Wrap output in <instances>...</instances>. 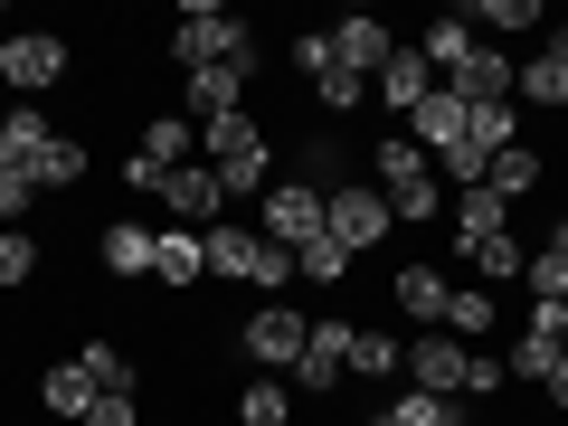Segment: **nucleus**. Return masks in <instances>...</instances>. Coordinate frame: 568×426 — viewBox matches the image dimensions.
I'll return each instance as SVG.
<instances>
[{
  "label": "nucleus",
  "mask_w": 568,
  "mask_h": 426,
  "mask_svg": "<svg viewBox=\"0 0 568 426\" xmlns=\"http://www.w3.org/2000/svg\"><path fill=\"white\" fill-rule=\"evenodd\" d=\"M200 246H209V275H246L265 294V304H284V284H294V256H284V246H265L256 227H200Z\"/></svg>",
  "instance_id": "obj_1"
},
{
  "label": "nucleus",
  "mask_w": 568,
  "mask_h": 426,
  "mask_svg": "<svg viewBox=\"0 0 568 426\" xmlns=\"http://www.w3.org/2000/svg\"><path fill=\"white\" fill-rule=\"evenodd\" d=\"M171 58H181V77H200V67H227V58H256V29H246L237 10H209V0H190L181 29H171Z\"/></svg>",
  "instance_id": "obj_2"
},
{
  "label": "nucleus",
  "mask_w": 568,
  "mask_h": 426,
  "mask_svg": "<svg viewBox=\"0 0 568 426\" xmlns=\"http://www.w3.org/2000/svg\"><path fill=\"white\" fill-rule=\"evenodd\" d=\"M304 342H313V313H294V304H256L237 323V351L265 369V379H284V369L304 361Z\"/></svg>",
  "instance_id": "obj_3"
},
{
  "label": "nucleus",
  "mask_w": 568,
  "mask_h": 426,
  "mask_svg": "<svg viewBox=\"0 0 568 426\" xmlns=\"http://www.w3.org/2000/svg\"><path fill=\"white\" fill-rule=\"evenodd\" d=\"M323 219H332V237H342L351 256H369V246L398 227V219H388V200H379V181H332L323 190Z\"/></svg>",
  "instance_id": "obj_4"
},
{
  "label": "nucleus",
  "mask_w": 568,
  "mask_h": 426,
  "mask_svg": "<svg viewBox=\"0 0 568 426\" xmlns=\"http://www.w3.org/2000/svg\"><path fill=\"white\" fill-rule=\"evenodd\" d=\"M323 227H332V219H323V190H313V181H275V190H265V227H256L265 246L294 256V246H313Z\"/></svg>",
  "instance_id": "obj_5"
},
{
  "label": "nucleus",
  "mask_w": 568,
  "mask_h": 426,
  "mask_svg": "<svg viewBox=\"0 0 568 426\" xmlns=\"http://www.w3.org/2000/svg\"><path fill=\"white\" fill-rule=\"evenodd\" d=\"M351 332H361V323H342V313H323V323H313V342H304V361L284 369V379L304 388V398H332V388L351 379Z\"/></svg>",
  "instance_id": "obj_6"
},
{
  "label": "nucleus",
  "mask_w": 568,
  "mask_h": 426,
  "mask_svg": "<svg viewBox=\"0 0 568 426\" xmlns=\"http://www.w3.org/2000/svg\"><path fill=\"white\" fill-rule=\"evenodd\" d=\"M58 77H67V39H48V29L0 39V85H10V95H48Z\"/></svg>",
  "instance_id": "obj_7"
},
{
  "label": "nucleus",
  "mask_w": 568,
  "mask_h": 426,
  "mask_svg": "<svg viewBox=\"0 0 568 426\" xmlns=\"http://www.w3.org/2000/svg\"><path fill=\"white\" fill-rule=\"evenodd\" d=\"M256 67H265V48H256V58H227V67H200V77H190V95H181V114H190V123L246 114V85H256Z\"/></svg>",
  "instance_id": "obj_8"
},
{
  "label": "nucleus",
  "mask_w": 568,
  "mask_h": 426,
  "mask_svg": "<svg viewBox=\"0 0 568 426\" xmlns=\"http://www.w3.org/2000/svg\"><path fill=\"white\" fill-rule=\"evenodd\" d=\"M398 58V29L388 20H369V10H351V20H332V67H351V77H379V67Z\"/></svg>",
  "instance_id": "obj_9"
},
{
  "label": "nucleus",
  "mask_w": 568,
  "mask_h": 426,
  "mask_svg": "<svg viewBox=\"0 0 568 426\" xmlns=\"http://www.w3.org/2000/svg\"><path fill=\"white\" fill-rule=\"evenodd\" d=\"M559 332H568V304H530V323L511 332V361H503V369H511V379H549V369L568 361Z\"/></svg>",
  "instance_id": "obj_10"
},
{
  "label": "nucleus",
  "mask_w": 568,
  "mask_h": 426,
  "mask_svg": "<svg viewBox=\"0 0 568 426\" xmlns=\"http://www.w3.org/2000/svg\"><path fill=\"white\" fill-rule=\"evenodd\" d=\"M465 342H446V332H417L407 342V388H426V398H465Z\"/></svg>",
  "instance_id": "obj_11"
},
{
  "label": "nucleus",
  "mask_w": 568,
  "mask_h": 426,
  "mask_svg": "<svg viewBox=\"0 0 568 426\" xmlns=\"http://www.w3.org/2000/svg\"><path fill=\"white\" fill-rule=\"evenodd\" d=\"M219 209H227V190H219V171H209V162H181L162 181V219L171 227H219Z\"/></svg>",
  "instance_id": "obj_12"
},
{
  "label": "nucleus",
  "mask_w": 568,
  "mask_h": 426,
  "mask_svg": "<svg viewBox=\"0 0 568 426\" xmlns=\"http://www.w3.org/2000/svg\"><path fill=\"white\" fill-rule=\"evenodd\" d=\"M369 95H379V104H388V114H417V104H426V95H436V67H426V58H417V48H407V39H398V58H388V67H379V77H369Z\"/></svg>",
  "instance_id": "obj_13"
},
{
  "label": "nucleus",
  "mask_w": 568,
  "mask_h": 426,
  "mask_svg": "<svg viewBox=\"0 0 568 426\" xmlns=\"http://www.w3.org/2000/svg\"><path fill=\"white\" fill-rule=\"evenodd\" d=\"M95 398H104V388L85 379V361H77V351L39 369V407H48V417H77V426H85V417H95Z\"/></svg>",
  "instance_id": "obj_14"
},
{
  "label": "nucleus",
  "mask_w": 568,
  "mask_h": 426,
  "mask_svg": "<svg viewBox=\"0 0 568 426\" xmlns=\"http://www.w3.org/2000/svg\"><path fill=\"white\" fill-rule=\"evenodd\" d=\"M407 142H417V152H455V142H465V95H455V85H436V95L407 114Z\"/></svg>",
  "instance_id": "obj_15"
},
{
  "label": "nucleus",
  "mask_w": 568,
  "mask_h": 426,
  "mask_svg": "<svg viewBox=\"0 0 568 426\" xmlns=\"http://www.w3.org/2000/svg\"><path fill=\"white\" fill-rule=\"evenodd\" d=\"M407 48H417V58L436 67V77H455V67H465V58H474V48H484V39H474V29H465V10H436V20H426V29H417V39H407Z\"/></svg>",
  "instance_id": "obj_16"
},
{
  "label": "nucleus",
  "mask_w": 568,
  "mask_h": 426,
  "mask_svg": "<svg viewBox=\"0 0 568 426\" xmlns=\"http://www.w3.org/2000/svg\"><path fill=\"white\" fill-rule=\"evenodd\" d=\"M20 181H29V190H77V181H85V142H77V133H48L39 152L20 162Z\"/></svg>",
  "instance_id": "obj_17"
},
{
  "label": "nucleus",
  "mask_w": 568,
  "mask_h": 426,
  "mask_svg": "<svg viewBox=\"0 0 568 426\" xmlns=\"http://www.w3.org/2000/svg\"><path fill=\"white\" fill-rule=\"evenodd\" d=\"M388 294H398V313H407V323H426V332L446 323V304H455V284L436 275V265H398V284H388Z\"/></svg>",
  "instance_id": "obj_18"
},
{
  "label": "nucleus",
  "mask_w": 568,
  "mask_h": 426,
  "mask_svg": "<svg viewBox=\"0 0 568 426\" xmlns=\"http://www.w3.org/2000/svg\"><path fill=\"white\" fill-rule=\"evenodd\" d=\"M133 152H142V162H162V171H181V162H200V123H190V114H152Z\"/></svg>",
  "instance_id": "obj_19"
},
{
  "label": "nucleus",
  "mask_w": 568,
  "mask_h": 426,
  "mask_svg": "<svg viewBox=\"0 0 568 426\" xmlns=\"http://www.w3.org/2000/svg\"><path fill=\"white\" fill-rule=\"evenodd\" d=\"M152 275H162V284H200V275H209L200 227H162V237H152Z\"/></svg>",
  "instance_id": "obj_20"
},
{
  "label": "nucleus",
  "mask_w": 568,
  "mask_h": 426,
  "mask_svg": "<svg viewBox=\"0 0 568 426\" xmlns=\"http://www.w3.org/2000/svg\"><path fill=\"white\" fill-rule=\"evenodd\" d=\"M511 95L521 104H568V58L559 48H530V58L511 67Z\"/></svg>",
  "instance_id": "obj_21"
},
{
  "label": "nucleus",
  "mask_w": 568,
  "mask_h": 426,
  "mask_svg": "<svg viewBox=\"0 0 568 426\" xmlns=\"http://www.w3.org/2000/svg\"><path fill=\"white\" fill-rule=\"evenodd\" d=\"M361 426H465V407H455V398H426V388H398V398L369 407Z\"/></svg>",
  "instance_id": "obj_22"
},
{
  "label": "nucleus",
  "mask_w": 568,
  "mask_h": 426,
  "mask_svg": "<svg viewBox=\"0 0 568 426\" xmlns=\"http://www.w3.org/2000/svg\"><path fill=\"white\" fill-rule=\"evenodd\" d=\"M152 237H162V227H142V219H114L104 227V275H152Z\"/></svg>",
  "instance_id": "obj_23"
},
{
  "label": "nucleus",
  "mask_w": 568,
  "mask_h": 426,
  "mask_svg": "<svg viewBox=\"0 0 568 426\" xmlns=\"http://www.w3.org/2000/svg\"><path fill=\"white\" fill-rule=\"evenodd\" d=\"M511 227V200H493V190H455V246H484Z\"/></svg>",
  "instance_id": "obj_24"
},
{
  "label": "nucleus",
  "mask_w": 568,
  "mask_h": 426,
  "mask_svg": "<svg viewBox=\"0 0 568 426\" xmlns=\"http://www.w3.org/2000/svg\"><path fill=\"white\" fill-rule=\"evenodd\" d=\"M484 190H493V200H511V209H521L530 190H540V152H530V142H511V152H493Z\"/></svg>",
  "instance_id": "obj_25"
},
{
  "label": "nucleus",
  "mask_w": 568,
  "mask_h": 426,
  "mask_svg": "<svg viewBox=\"0 0 568 426\" xmlns=\"http://www.w3.org/2000/svg\"><path fill=\"white\" fill-rule=\"evenodd\" d=\"M369 171H379V190H407V181H436V162H426L407 133H388V142H369Z\"/></svg>",
  "instance_id": "obj_26"
},
{
  "label": "nucleus",
  "mask_w": 568,
  "mask_h": 426,
  "mask_svg": "<svg viewBox=\"0 0 568 426\" xmlns=\"http://www.w3.org/2000/svg\"><path fill=\"white\" fill-rule=\"evenodd\" d=\"M474 332H503V304H493L484 284H455V304H446V342L474 351Z\"/></svg>",
  "instance_id": "obj_27"
},
{
  "label": "nucleus",
  "mask_w": 568,
  "mask_h": 426,
  "mask_svg": "<svg viewBox=\"0 0 568 426\" xmlns=\"http://www.w3.org/2000/svg\"><path fill=\"white\" fill-rule=\"evenodd\" d=\"M530 304H568V219L559 227H549V246H540V256H530Z\"/></svg>",
  "instance_id": "obj_28"
},
{
  "label": "nucleus",
  "mask_w": 568,
  "mask_h": 426,
  "mask_svg": "<svg viewBox=\"0 0 568 426\" xmlns=\"http://www.w3.org/2000/svg\"><path fill=\"white\" fill-rule=\"evenodd\" d=\"M465 256H474V275H484V294H493V284H521V275H530V246L511 237V227H503V237H484V246H465Z\"/></svg>",
  "instance_id": "obj_29"
},
{
  "label": "nucleus",
  "mask_w": 568,
  "mask_h": 426,
  "mask_svg": "<svg viewBox=\"0 0 568 426\" xmlns=\"http://www.w3.org/2000/svg\"><path fill=\"white\" fill-rule=\"evenodd\" d=\"M48 133H58V123H48L39 104H10V114H0V171H20L29 152H39V142H48Z\"/></svg>",
  "instance_id": "obj_30"
},
{
  "label": "nucleus",
  "mask_w": 568,
  "mask_h": 426,
  "mask_svg": "<svg viewBox=\"0 0 568 426\" xmlns=\"http://www.w3.org/2000/svg\"><path fill=\"white\" fill-rule=\"evenodd\" d=\"M465 142L484 152V162H493V152H511V142H521V123H511V104H465Z\"/></svg>",
  "instance_id": "obj_31"
},
{
  "label": "nucleus",
  "mask_w": 568,
  "mask_h": 426,
  "mask_svg": "<svg viewBox=\"0 0 568 426\" xmlns=\"http://www.w3.org/2000/svg\"><path fill=\"white\" fill-rule=\"evenodd\" d=\"M351 369H361V379H407V342H388V332H351Z\"/></svg>",
  "instance_id": "obj_32"
},
{
  "label": "nucleus",
  "mask_w": 568,
  "mask_h": 426,
  "mask_svg": "<svg viewBox=\"0 0 568 426\" xmlns=\"http://www.w3.org/2000/svg\"><path fill=\"white\" fill-rule=\"evenodd\" d=\"M351 265H361V256H351V246L332 237V227H323V237H313V246H294V275H304V284H342Z\"/></svg>",
  "instance_id": "obj_33"
},
{
  "label": "nucleus",
  "mask_w": 568,
  "mask_h": 426,
  "mask_svg": "<svg viewBox=\"0 0 568 426\" xmlns=\"http://www.w3.org/2000/svg\"><path fill=\"white\" fill-rule=\"evenodd\" d=\"M540 20H549L540 0H474V10H465L474 39H484V29H503V39H511V29H540Z\"/></svg>",
  "instance_id": "obj_34"
},
{
  "label": "nucleus",
  "mask_w": 568,
  "mask_h": 426,
  "mask_svg": "<svg viewBox=\"0 0 568 426\" xmlns=\"http://www.w3.org/2000/svg\"><path fill=\"white\" fill-rule=\"evenodd\" d=\"M77 361H85V379H95V388H104V398H133V361H123V351H114V342H85V351H77Z\"/></svg>",
  "instance_id": "obj_35"
},
{
  "label": "nucleus",
  "mask_w": 568,
  "mask_h": 426,
  "mask_svg": "<svg viewBox=\"0 0 568 426\" xmlns=\"http://www.w3.org/2000/svg\"><path fill=\"white\" fill-rule=\"evenodd\" d=\"M39 256H48V246L29 237V227H0V284H10V294H20L29 275H39Z\"/></svg>",
  "instance_id": "obj_36"
},
{
  "label": "nucleus",
  "mask_w": 568,
  "mask_h": 426,
  "mask_svg": "<svg viewBox=\"0 0 568 426\" xmlns=\"http://www.w3.org/2000/svg\"><path fill=\"white\" fill-rule=\"evenodd\" d=\"M294 407H284V379H246L237 388V426H284Z\"/></svg>",
  "instance_id": "obj_37"
},
{
  "label": "nucleus",
  "mask_w": 568,
  "mask_h": 426,
  "mask_svg": "<svg viewBox=\"0 0 568 426\" xmlns=\"http://www.w3.org/2000/svg\"><path fill=\"white\" fill-rule=\"evenodd\" d=\"M313 95H323V114H361V104H369V85L351 77V67H323V77H313Z\"/></svg>",
  "instance_id": "obj_38"
},
{
  "label": "nucleus",
  "mask_w": 568,
  "mask_h": 426,
  "mask_svg": "<svg viewBox=\"0 0 568 426\" xmlns=\"http://www.w3.org/2000/svg\"><path fill=\"white\" fill-rule=\"evenodd\" d=\"M388 200V219L398 227H436V181H407V190H379Z\"/></svg>",
  "instance_id": "obj_39"
},
{
  "label": "nucleus",
  "mask_w": 568,
  "mask_h": 426,
  "mask_svg": "<svg viewBox=\"0 0 568 426\" xmlns=\"http://www.w3.org/2000/svg\"><path fill=\"white\" fill-rule=\"evenodd\" d=\"M503 388H511V369L493 361V351H474L465 361V398H503Z\"/></svg>",
  "instance_id": "obj_40"
},
{
  "label": "nucleus",
  "mask_w": 568,
  "mask_h": 426,
  "mask_svg": "<svg viewBox=\"0 0 568 426\" xmlns=\"http://www.w3.org/2000/svg\"><path fill=\"white\" fill-rule=\"evenodd\" d=\"M436 162H446V181H455V190H484V171H493L474 142H455V152H436Z\"/></svg>",
  "instance_id": "obj_41"
},
{
  "label": "nucleus",
  "mask_w": 568,
  "mask_h": 426,
  "mask_svg": "<svg viewBox=\"0 0 568 426\" xmlns=\"http://www.w3.org/2000/svg\"><path fill=\"white\" fill-rule=\"evenodd\" d=\"M162 181H171L162 162H142V152H123V190H133V200H162Z\"/></svg>",
  "instance_id": "obj_42"
},
{
  "label": "nucleus",
  "mask_w": 568,
  "mask_h": 426,
  "mask_svg": "<svg viewBox=\"0 0 568 426\" xmlns=\"http://www.w3.org/2000/svg\"><path fill=\"white\" fill-rule=\"evenodd\" d=\"M284 58H294V67H304V77H323V67H332V29H304V39H294V48H284Z\"/></svg>",
  "instance_id": "obj_43"
},
{
  "label": "nucleus",
  "mask_w": 568,
  "mask_h": 426,
  "mask_svg": "<svg viewBox=\"0 0 568 426\" xmlns=\"http://www.w3.org/2000/svg\"><path fill=\"white\" fill-rule=\"evenodd\" d=\"M29 200H39V190H29L20 171H0V227H20V219H29Z\"/></svg>",
  "instance_id": "obj_44"
},
{
  "label": "nucleus",
  "mask_w": 568,
  "mask_h": 426,
  "mask_svg": "<svg viewBox=\"0 0 568 426\" xmlns=\"http://www.w3.org/2000/svg\"><path fill=\"white\" fill-rule=\"evenodd\" d=\"M85 426H142V407L133 398H95V417H85Z\"/></svg>",
  "instance_id": "obj_45"
},
{
  "label": "nucleus",
  "mask_w": 568,
  "mask_h": 426,
  "mask_svg": "<svg viewBox=\"0 0 568 426\" xmlns=\"http://www.w3.org/2000/svg\"><path fill=\"white\" fill-rule=\"evenodd\" d=\"M540 388H549V407H568V361H559V369H549V379H540Z\"/></svg>",
  "instance_id": "obj_46"
},
{
  "label": "nucleus",
  "mask_w": 568,
  "mask_h": 426,
  "mask_svg": "<svg viewBox=\"0 0 568 426\" xmlns=\"http://www.w3.org/2000/svg\"><path fill=\"white\" fill-rule=\"evenodd\" d=\"M549 48H559V58H568V20H559V29H549Z\"/></svg>",
  "instance_id": "obj_47"
},
{
  "label": "nucleus",
  "mask_w": 568,
  "mask_h": 426,
  "mask_svg": "<svg viewBox=\"0 0 568 426\" xmlns=\"http://www.w3.org/2000/svg\"><path fill=\"white\" fill-rule=\"evenodd\" d=\"M559 351H568V332H559Z\"/></svg>",
  "instance_id": "obj_48"
}]
</instances>
